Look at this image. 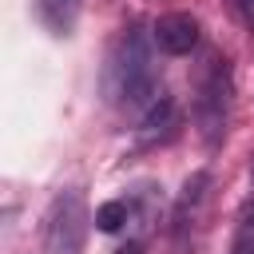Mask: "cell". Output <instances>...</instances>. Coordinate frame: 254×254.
<instances>
[{"instance_id":"obj_3","label":"cell","mask_w":254,"mask_h":254,"mask_svg":"<svg viewBox=\"0 0 254 254\" xmlns=\"http://www.w3.org/2000/svg\"><path fill=\"white\" fill-rule=\"evenodd\" d=\"M87 202L79 190H60L44 214V254H79L87 242Z\"/></svg>"},{"instance_id":"obj_10","label":"cell","mask_w":254,"mask_h":254,"mask_svg":"<svg viewBox=\"0 0 254 254\" xmlns=\"http://www.w3.org/2000/svg\"><path fill=\"white\" fill-rule=\"evenodd\" d=\"M234 4H238V12H242L250 24H254V0H234Z\"/></svg>"},{"instance_id":"obj_4","label":"cell","mask_w":254,"mask_h":254,"mask_svg":"<svg viewBox=\"0 0 254 254\" xmlns=\"http://www.w3.org/2000/svg\"><path fill=\"white\" fill-rule=\"evenodd\" d=\"M206 194H210V175L206 171H194L179 198H175V210H171V234H175V246H187V234L198 226L202 218V206H206Z\"/></svg>"},{"instance_id":"obj_1","label":"cell","mask_w":254,"mask_h":254,"mask_svg":"<svg viewBox=\"0 0 254 254\" xmlns=\"http://www.w3.org/2000/svg\"><path fill=\"white\" fill-rule=\"evenodd\" d=\"M151 44L155 40H147V32L135 24L111 40L107 60H103V99L107 103H119V107H131L143 115L163 95Z\"/></svg>"},{"instance_id":"obj_9","label":"cell","mask_w":254,"mask_h":254,"mask_svg":"<svg viewBox=\"0 0 254 254\" xmlns=\"http://www.w3.org/2000/svg\"><path fill=\"white\" fill-rule=\"evenodd\" d=\"M127 218H131V202H127V198H111V202H103V206L95 210V226H99L103 234L123 230V226H127Z\"/></svg>"},{"instance_id":"obj_2","label":"cell","mask_w":254,"mask_h":254,"mask_svg":"<svg viewBox=\"0 0 254 254\" xmlns=\"http://www.w3.org/2000/svg\"><path fill=\"white\" fill-rule=\"evenodd\" d=\"M230 107H234V79L226 56L210 52L194 75V127L206 147H218L230 127Z\"/></svg>"},{"instance_id":"obj_7","label":"cell","mask_w":254,"mask_h":254,"mask_svg":"<svg viewBox=\"0 0 254 254\" xmlns=\"http://www.w3.org/2000/svg\"><path fill=\"white\" fill-rule=\"evenodd\" d=\"M79 8L83 0H36V16L52 36H67L79 20Z\"/></svg>"},{"instance_id":"obj_6","label":"cell","mask_w":254,"mask_h":254,"mask_svg":"<svg viewBox=\"0 0 254 254\" xmlns=\"http://www.w3.org/2000/svg\"><path fill=\"white\" fill-rule=\"evenodd\" d=\"M175 123H179L175 99H171V95H159V99H155V103L139 115V139H143V143L171 139V135H175Z\"/></svg>"},{"instance_id":"obj_8","label":"cell","mask_w":254,"mask_h":254,"mask_svg":"<svg viewBox=\"0 0 254 254\" xmlns=\"http://www.w3.org/2000/svg\"><path fill=\"white\" fill-rule=\"evenodd\" d=\"M230 254H254V194L242 202V210H238V218H234Z\"/></svg>"},{"instance_id":"obj_5","label":"cell","mask_w":254,"mask_h":254,"mask_svg":"<svg viewBox=\"0 0 254 254\" xmlns=\"http://www.w3.org/2000/svg\"><path fill=\"white\" fill-rule=\"evenodd\" d=\"M198 20L190 16V12H167V16H159L155 20V28H151V40H155V48L159 52H167V56H187V52H194L198 48Z\"/></svg>"},{"instance_id":"obj_11","label":"cell","mask_w":254,"mask_h":254,"mask_svg":"<svg viewBox=\"0 0 254 254\" xmlns=\"http://www.w3.org/2000/svg\"><path fill=\"white\" fill-rule=\"evenodd\" d=\"M115 254H143V246H139V242H127V246H119Z\"/></svg>"}]
</instances>
